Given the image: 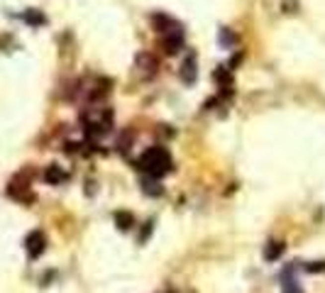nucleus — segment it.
Masks as SVG:
<instances>
[{
	"mask_svg": "<svg viewBox=\"0 0 325 293\" xmlns=\"http://www.w3.org/2000/svg\"><path fill=\"white\" fill-rule=\"evenodd\" d=\"M137 69H142V76H154L157 59L152 57V54H137Z\"/></svg>",
	"mask_w": 325,
	"mask_h": 293,
	"instance_id": "nucleus-6",
	"label": "nucleus"
},
{
	"mask_svg": "<svg viewBox=\"0 0 325 293\" xmlns=\"http://www.w3.org/2000/svg\"><path fill=\"white\" fill-rule=\"evenodd\" d=\"M25 247H27V254H30L32 259H37V257H42V252L47 249V237L42 230H32L27 234V239H25Z\"/></svg>",
	"mask_w": 325,
	"mask_h": 293,
	"instance_id": "nucleus-2",
	"label": "nucleus"
},
{
	"mask_svg": "<svg viewBox=\"0 0 325 293\" xmlns=\"http://www.w3.org/2000/svg\"><path fill=\"white\" fill-rule=\"evenodd\" d=\"M152 25L159 29V32H169V27H178L169 15H162V12H154V15H152Z\"/></svg>",
	"mask_w": 325,
	"mask_h": 293,
	"instance_id": "nucleus-9",
	"label": "nucleus"
},
{
	"mask_svg": "<svg viewBox=\"0 0 325 293\" xmlns=\"http://www.w3.org/2000/svg\"><path fill=\"white\" fill-rule=\"evenodd\" d=\"M213 78H215V81H218L223 88L233 86V76H230V71H228L225 66H218V69H215V73H213Z\"/></svg>",
	"mask_w": 325,
	"mask_h": 293,
	"instance_id": "nucleus-11",
	"label": "nucleus"
},
{
	"mask_svg": "<svg viewBox=\"0 0 325 293\" xmlns=\"http://www.w3.org/2000/svg\"><path fill=\"white\" fill-rule=\"evenodd\" d=\"M115 225H118V230L122 232H127V230H132V225H135V218H132V213L130 210H115Z\"/></svg>",
	"mask_w": 325,
	"mask_h": 293,
	"instance_id": "nucleus-7",
	"label": "nucleus"
},
{
	"mask_svg": "<svg viewBox=\"0 0 325 293\" xmlns=\"http://www.w3.org/2000/svg\"><path fill=\"white\" fill-rule=\"evenodd\" d=\"M142 191H145L147 196H154V198L164 193V188H162V186H159L157 181H145V188H142Z\"/></svg>",
	"mask_w": 325,
	"mask_h": 293,
	"instance_id": "nucleus-13",
	"label": "nucleus"
},
{
	"mask_svg": "<svg viewBox=\"0 0 325 293\" xmlns=\"http://www.w3.org/2000/svg\"><path fill=\"white\" fill-rule=\"evenodd\" d=\"M181 47H183V32H181V27L169 29V37L164 39V52L166 54H176Z\"/></svg>",
	"mask_w": 325,
	"mask_h": 293,
	"instance_id": "nucleus-3",
	"label": "nucleus"
},
{
	"mask_svg": "<svg viewBox=\"0 0 325 293\" xmlns=\"http://www.w3.org/2000/svg\"><path fill=\"white\" fill-rule=\"evenodd\" d=\"M303 269L308 274H321V271H325V262H311V264H306Z\"/></svg>",
	"mask_w": 325,
	"mask_h": 293,
	"instance_id": "nucleus-14",
	"label": "nucleus"
},
{
	"mask_svg": "<svg viewBox=\"0 0 325 293\" xmlns=\"http://www.w3.org/2000/svg\"><path fill=\"white\" fill-rule=\"evenodd\" d=\"M196 76H198V71H196V54H188V59L181 66V81L183 83H193Z\"/></svg>",
	"mask_w": 325,
	"mask_h": 293,
	"instance_id": "nucleus-4",
	"label": "nucleus"
},
{
	"mask_svg": "<svg viewBox=\"0 0 325 293\" xmlns=\"http://www.w3.org/2000/svg\"><path fill=\"white\" fill-rule=\"evenodd\" d=\"M66 178H69V174H66L61 166H57V164L47 166V171H44V181L52 183V186H59V183H64Z\"/></svg>",
	"mask_w": 325,
	"mask_h": 293,
	"instance_id": "nucleus-5",
	"label": "nucleus"
},
{
	"mask_svg": "<svg viewBox=\"0 0 325 293\" xmlns=\"http://www.w3.org/2000/svg\"><path fill=\"white\" fill-rule=\"evenodd\" d=\"M22 20L32 25V27H42V25H47V17H44V12L42 10H25V15H22Z\"/></svg>",
	"mask_w": 325,
	"mask_h": 293,
	"instance_id": "nucleus-8",
	"label": "nucleus"
},
{
	"mask_svg": "<svg viewBox=\"0 0 325 293\" xmlns=\"http://www.w3.org/2000/svg\"><path fill=\"white\" fill-rule=\"evenodd\" d=\"M137 169L140 171H147L149 176L159 178V176L169 174L171 169V156L164 146H149L147 151L137 159Z\"/></svg>",
	"mask_w": 325,
	"mask_h": 293,
	"instance_id": "nucleus-1",
	"label": "nucleus"
},
{
	"mask_svg": "<svg viewBox=\"0 0 325 293\" xmlns=\"http://www.w3.org/2000/svg\"><path fill=\"white\" fill-rule=\"evenodd\" d=\"M240 61H242V54H237V57L233 59V61H230V69H235L237 64H240Z\"/></svg>",
	"mask_w": 325,
	"mask_h": 293,
	"instance_id": "nucleus-17",
	"label": "nucleus"
},
{
	"mask_svg": "<svg viewBox=\"0 0 325 293\" xmlns=\"http://www.w3.org/2000/svg\"><path fill=\"white\" fill-rule=\"evenodd\" d=\"M284 293H303V289L296 284L294 279H286V284H284Z\"/></svg>",
	"mask_w": 325,
	"mask_h": 293,
	"instance_id": "nucleus-15",
	"label": "nucleus"
},
{
	"mask_svg": "<svg viewBox=\"0 0 325 293\" xmlns=\"http://www.w3.org/2000/svg\"><path fill=\"white\" fill-rule=\"evenodd\" d=\"M218 42L223 44V47H233V44H237V37L230 32V29H220V37H218Z\"/></svg>",
	"mask_w": 325,
	"mask_h": 293,
	"instance_id": "nucleus-12",
	"label": "nucleus"
},
{
	"mask_svg": "<svg viewBox=\"0 0 325 293\" xmlns=\"http://www.w3.org/2000/svg\"><path fill=\"white\" fill-rule=\"evenodd\" d=\"M149 234H152V222H145V227H142V234H140V242H145Z\"/></svg>",
	"mask_w": 325,
	"mask_h": 293,
	"instance_id": "nucleus-16",
	"label": "nucleus"
},
{
	"mask_svg": "<svg viewBox=\"0 0 325 293\" xmlns=\"http://www.w3.org/2000/svg\"><path fill=\"white\" fill-rule=\"evenodd\" d=\"M284 249H286V244H284V242H271V244H266L264 259H266V262H276V259L284 254Z\"/></svg>",
	"mask_w": 325,
	"mask_h": 293,
	"instance_id": "nucleus-10",
	"label": "nucleus"
}]
</instances>
